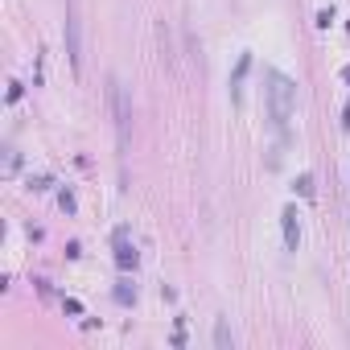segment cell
<instances>
[{"mask_svg":"<svg viewBox=\"0 0 350 350\" xmlns=\"http://www.w3.org/2000/svg\"><path fill=\"white\" fill-rule=\"evenodd\" d=\"M215 342H219V346H227V342H231V334H227V325H223V321H219V329H215Z\"/></svg>","mask_w":350,"mask_h":350,"instance_id":"3957f363","label":"cell"},{"mask_svg":"<svg viewBox=\"0 0 350 350\" xmlns=\"http://www.w3.org/2000/svg\"><path fill=\"white\" fill-rule=\"evenodd\" d=\"M284 243L297 247V211H284Z\"/></svg>","mask_w":350,"mask_h":350,"instance_id":"7a4b0ae2","label":"cell"},{"mask_svg":"<svg viewBox=\"0 0 350 350\" xmlns=\"http://www.w3.org/2000/svg\"><path fill=\"white\" fill-rule=\"evenodd\" d=\"M293 107H297V87H293V79L280 75V70H268V120H272L276 132L288 128Z\"/></svg>","mask_w":350,"mask_h":350,"instance_id":"6da1fadb","label":"cell"}]
</instances>
